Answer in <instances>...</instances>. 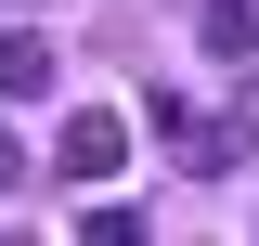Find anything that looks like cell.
Returning <instances> with one entry per match:
<instances>
[{
    "instance_id": "6da1fadb",
    "label": "cell",
    "mask_w": 259,
    "mask_h": 246,
    "mask_svg": "<svg viewBox=\"0 0 259 246\" xmlns=\"http://www.w3.org/2000/svg\"><path fill=\"white\" fill-rule=\"evenodd\" d=\"M156 143L182 155L194 182H233V169H246V117H194L182 91H156Z\"/></svg>"
},
{
    "instance_id": "7a4b0ae2",
    "label": "cell",
    "mask_w": 259,
    "mask_h": 246,
    "mask_svg": "<svg viewBox=\"0 0 259 246\" xmlns=\"http://www.w3.org/2000/svg\"><path fill=\"white\" fill-rule=\"evenodd\" d=\"M52 169H65V182H117V169H130V117H104V104H78V117L52 130Z\"/></svg>"
},
{
    "instance_id": "3957f363",
    "label": "cell",
    "mask_w": 259,
    "mask_h": 246,
    "mask_svg": "<svg viewBox=\"0 0 259 246\" xmlns=\"http://www.w3.org/2000/svg\"><path fill=\"white\" fill-rule=\"evenodd\" d=\"M194 39H207L221 65H246V78H259V0H194Z\"/></svg>"
},
{
    "instance_id": "277c9868",
    "label": "cell",
    "mask_w": 259,
    "mask_h": 246,
    "mask_svg": "<svg viewBox=\"0 0 259 246\" xmlns=\"http://www.w3.org/2000/svg\"><path fill=\"white\" fill-rule=\"evenodd\" d=\"M52 91V39L39 26H0V104H39Z\"/></svg>"
},
{
    "instance_id": "5b68a950",
    "label": "cell",
    "mask_w": 259,
    "mask_h": 246,
    "mask_svg": "<svg viewBox=\"0 0 259 246\" xmlns=\"http://www.w3.org/2000/svg\"><path fill=\"white\" fill-rule=\"evenodd\" d=\"M13 182H26V143H13V130H0V194H13Z\"/></svg>"
}]
</instances>
